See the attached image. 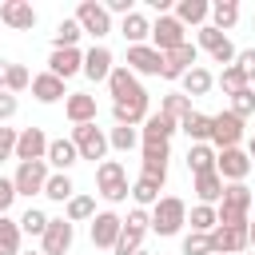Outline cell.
<instances>
[{"mask_svg":"<svg viewBox=\"0 0 255 255\" xmlns=\"http://www.w3.org/2000/svg\"><path fill=\"white\" fill-rule=\"evenodd\" d=\"M108 88H112V116H116V124L135 128V124H143V120L151 116V112H147V92H143L139 76H135L128 64H120V68L108 76Z\"/></svg>","mask_w":255,"mask_h":255,"instance_id":"cell-1","label":"cell"},{"mask_svg":"<svg viewBox=\"0 0 255 255\" xmlns=\"http://www.w3.org/2000/svg\"><path fill=\"white\" fill-rule=\"evenodd\" d=\"M187 223V203L179 195H163L155 207H151V231L155 235H179Z\"/></svg>","mask_w":255,"mask_h":255,"instance_id":"cell-2","label":"cell"},{"mask_svg":"<svg viewBox=\"0 0 255 255\" xmlns=\"http://www.w3.org/2000/svg\"><path fill=\"white\" fill-rule=\"evenodd\" d=\"M96 187H100V195H104L108 203H124V199L131 195V187H128V171H124L120 159H104V163L96 167Z\"/></svg>","mask_w":255,"mask_h":255,"instance_id":"cell-3","label":"cell"},{"mask_svg":"<svg viewBox=\"0 0 255 255\" xmlns=\"http://www.w3.org/2000/svg\"><path fill=\"white\" fill-rule=\"evenodd\" d=\"M147 231H151L147 207H131L128 219H124V231H120V243H116L112 255H135V251H143V235H147Z\"/></svg>","mask_w":255,"mask_h":255,"instance_id":"cell-4","label":"cell"},{"mask_svg":"<svg viewBox=\"0 0 255 255\" xmlns=\"http://www.w3.org/2000/svg\"><path fill=\"white\" fill-rule=\"evenodd\" d=\"M72 143H76V151H80V159H100L104 163V155H108V131H100L96 124H76L72 128Z\"/></svg>","mask_w":255,"mask_h":255,"instance_id":"cell-5","label":"cell"},{"mask_svg":"<svg viewBox=\"0 0 255 255\" xmlns=\"http://www.w3.org/2000/svg\"><path fill=\"white\" fill-rule=\"evenodd\" d=\"M239 139H243V120H239L231 108L219 112V116H211V147H215V151L239 147Z\"/></svg>","mask_w":255,"mask_h":255,"instance_id":"cell-6","label":"cell"},{"mask_svg":"<svg viewBox=\"0 0 255 255\" xmlns=\"http://www.w3.org/2000/svg\"><path fill=\"white\" fill-rule=\"evenodd\" d=\"M211 243H215V255H243V251H251L247 223H219L211 231Z\"/></svg>","mask_w":255,"mask_h":255,"instance_id":"cell-7","label":"cell"},{"mask_svg":"<svg viewBox=\"0 0 255 255\" xmlns=\"http://www.w3.org/2000/svg\"><path fill=\"white\" fill-rule=\"evenodd\" d=\"M179 44H187V28L175 20V12L159 16V20L151 24V48H159V52H175Z\"/></svg>","mask_w":255,"mask_h":255,"instance_id":"cell-8","label":"cell"},{"mask_svg":"<svg viewBox=\"0 0 255 255\" xmlns=\"http://www.w3.org/2000/svg\"><path fill=\"white\" fill-rule=\"evenodd\" d=\"M48 175H52V171H48V159L20 163V167H16V175H12V183H16V195H28V199H32L36 191L44 195V187H48Z\"/></svg>","mask_w":255,"mask_h":255,"instance_id":"cell-9","label":"cell"},{"mask_svg":"<svg viewBox=\"0 0 255 255\" xmlns=\"http://www.w3.org/2000/svg\"><path fill=\"white\" fill-rule=\"evenodd\" d=\"M76 20H80V28H84L92 40H100V36H108V32H112V12H108L104 4H96V0H80Z\"/></svg>","mask_w":255,"mask_h":255,"instance_id":"cell-10","label":"cell"},{"mask_svg":"<svg viewBox=\"0 0 255 255\" xmlns=\"http://www.w3.org/2000/svg\"><path fill=\"white\" fill-rule=\"evenodd\" d=\"M215 171L223 175V183H243L247 171H251V155L243 147H223L219 159H215Z\"/></svg>","mask_w":255,"mask_h":255,"instance_id":"cell-11","label":"cell"},{"mask_svg":"<svg viewBox=\"0 0 255 255\" xmlns=\"http://www.w3.org/2000/svg\"><path fill=\"white\" fill-rule=\"evenodd\" d=\"M128 68L135 76H163V52L151 44H131L128 48Z\"/></svg>","mask_w":255,"mask_h":255,"instance_id":"cell-12","label":"cell"},{"mask_svg":"<svg viewBox=\"0 0 255 255\" xmlns=\"http://www.w3.org/2000/svg\"><path fill=\"white\" fill-rule=\"evenodd\" d=\"M120 231H124V219H120L116 211H96V219H92V243H96V247L116 251Z\"/></svg>","mask_w":255,"mask_h":255,"instance_id":"cell-13","label":"cell"},{"mask_svg":"<svg viewBox=\"0 0 255 255\" xmlns=\"http://www.w3.org/2000/svg\"><path fill=\"white\" fill-rule=\"evenodd\" d=\"M48 135H44V128H24L20 131V139H16V159L20 163H36V159H48Z\"/></svg>","mask_w":255,"mask_h":255,"instance_id":"cell-14","label":"cell"},{"mask_svg":"<svg viewBox=\"0 0 255 255\" xmlns=\"http://www.w3.org/2000/svg\"><path fill=\"white\" fill-rule=\"evenodd\" d=\"M195 56H199V48L187 40V44H179L175 52H163V80H183L191 68H195Z\"/></svg>","mask_w":255,"mask_h":255,"instance_id":"cell-15","label":"cell"},{"mask_svg":"<svg viewBox=\"0 0 255 255\" xmlns=\"http://www.w3.org/2000/svg\"><path fill=\"white\" fill-rule=\"evenodd\" d=\"M72 235H76V231H72V223L60 215V219H52V223H48V231L40 235V251H44V255H68Z\"/></svg>","mask_w":255,"mask_h":255,"instance_id":"cell-16","label":"cell"},{"mask_svg":"<svg viewBox=\"0 0 255 255\" xmlns=\"http://www.w3.org/2000/svg\"><path fill=\"white\" fill-rule=\"evenodd\" d=\"M116 72V60H112V52L104 48V44H92L88 52H84V76L92 80V84H100V80H108Z\"/></svg>","mask_w":255,"mask_h":255,"instance_id":"cell-17","label":"cell"},{"mask_svg":"<svg viewBox=\"0 0 255 255\" xmlns=\"http://www.w3.org/2000/svg\"><path fill=\"white\" fill-rule=\"evenodd\" d=\"M0 20L16 32H32L36 28V8L28 0H8V4H0Z\"/></svg>","mask_w":255,"mask_h":255,"instance_id":"cell-18","label":"cell"},{"mask_svg":"<svg viewBox=\"0 0 255 255\" xmlns=\"http://www.w3.org/2000/svg\"><path fill=\"white\" fill-rule=\"evenodd\" d=\"M48 72L60 76V80L84 72V52H80V48H52V56H48Z\"/></svg>","mask_w":255,"mask_h":255,"instance_id":"cell-19","label":"cell"},{"mask_svg":"<svg viewBox=\"0 0 255 255\" xmlns=\"http://www.w3.org/2000/svg\"><path fill=\"white\" fill-rule=\"evenodd\" d=\"M64 112H68L72 128H76V124H96V96H88V92H68Z\"/></svg>","mask_w":255,"mask_h":255,"instance_id":"cell-20","label":"cell"},{"mask_svg":"<svg viewBox=\"0 0 255 255\" xmlns=\"http://www.w3.org/2000/svg\"><path fill=\"white\" fill-rule=\"evenodd\" d=\"M143 175L167 179V139H147L143 143Z\"/></svg>","mask_w":255,"mask_h":255,"instance_id":"cell-21","label":"cell"},{"mask_svg":"<svg viewBox=\"0 0 255 255\" xmlns=\"http://www.w3.org/2000/svg\"><path fill=\"white\" fill-rule=\"evenodd\" d=\"M32 96H36L40 104L68 100V92H64V80H60V76H52V72H40V76H32Z\"/></svg>","mask_w":255,"mask_h":255,"instance_id":"cell-22","label":"cell"},{"mask_svg":"<svg viewBox=\"0 0 255 255\" xmlns=\"http://www.w3.org/2000/svg\"><path fill=\"white\" fill-rule=\"evenodd\" d=\"M215 159H219V151H215L211 143H191V147H187V171H191V175L215 171Z\"/></svg>","mask_w":255,"mask_h":255,"instance_id":"cell-23","label":"cell"},{"mask_svg":"<svg viewBox=\"0 0 255 255\" xmlns=\"http://www.w3.org/2000/svg\"><path fill=\"white\" fill-rule=\"evenodd\" d=\"M207 16H211V4H207V0H179V4H175V20H179L183 28H187V24L203 28Z\"/></svg>","mask_w":255,"mask_h":255,"instance_id":"cell-24","label":"cell"},{"mask_svg":"<svg viewBox=\"0 0 255 255\" xmlns=\"http://www.w3.org/2000/svg\"><path fill=\"white\" fill-rule=\"evenodd\" d=\"M171 131H179V124H175V120H167L163 112H151V116L143 120L139 143H147V139H171Z\"/></svg>","mask_w":255,"mask_h":255,"instance_id":"cell-25","label":"cell"},{"mask_svg":"<svg viewBox=\"0 0 255 255\" xmlns=\"http://www.w3.org/2000/svg\"><path fill=\"white\" fill-rule=\"evenodd\" d=\"M76 159H80V151H76L72 135H68V139H52V143H48V167H56V171H68Z\"/></svg>","mask_w":255,"mask_h":255,"instance_id":"cell-26","label":"cell"},{"mask_svg":"<svg viewBox=\"0 0 255 255\" xmlns=\"http://www.w3.org/2000/svg\"><path fill=\"white\" fill-rule=\"evenodd\" d=\"M179 131H187V139H191V143H211V116L191 112V116H183V120H179Z\"/></svg>","mask_w":255,"mask_h":255,"instance_id":"cell-27","label":"cell"},{"mask_svg":"<svg viewBox=\"0 0 255 255\" xmlns=\"http://www.w3.org/2000/svg\"><path fill=\"white\" fill-rule=\"evenodd\" d=\"M120 32H124V40H128V48H131V44H143V40L151 36V20H147L143 12H131V16H124V24H120Z\"/></svg>","mask_w":255,"mask_h":255,"instance_id":"cell-28","label":"cell"},{"mask_svg":"<svg viewBox=\"0 0 255 255\" xmlns=\"http://www.w3.org/2000/svg\"><path fill=\"white\" fill-rule=\"evenodd\" d=\"M223 175L219 171H207V175H195V195H199V203H219L223 199Z\"/></svg>","mask_w":255,"mask_h":255,"instance_id":"cell-29","label":"cell"},{"mask_svg":"<svg viewBox=\"0 0 255 255\" xmlns=\"http://www.w3.org/2000/svg\"><path fill=\"white\" fill-rule=\"evenodd\" d=\"M215 88V76L203 68V64H195L187 76H183V96H207Z\"/></svg>","mask_w":255,"mask_h":255,"instance_id":"cell-30","label":"cell"},{"mask_svg":"<svg viewBox=\"0 0 255 255\" xmlns=\"http://www.w3.org/2000/svg\"><path fill=\"white\" fill-rule=\"evenodd\" d=\"M159 187H163V179H151V175H139V179L131 183V199H135L139 207H147V203L155 207V203L163 199V195H159Z\"/></svg>","mask_w":255,"mask_h":255,"instance_id":"cell-31","label":"cell"},{"mask_svg":"<svg viewBox=\"0 0 255 255\" xmlns=\"http://www.w3.org/2000/svg\"><path fill=\"white\" fill-rule=\"evenodd\" d=\"M187 223H191V231L211 235V231L219 227V215H215V207H211V203H195V207L187 211Z\"/></svg>","mask_w":255,"mask_h":255,"instance_id":"cell-32","label":"cell"},{"mask_svg":"<svg viewBox=\"0 0 255 255\" xmlns=\"http://www.w3.org/2000/svg\"><path fill=\"white\" fill-rule=\"evenodd\" d=\"M20 219L0 215V255H20Z\"/></svg>","mask_w":255,"mask_h":255,"instance_id":"cell-33","label":"cell"},{"mask_svg":"<svg viewBox=\"0 0 255 255\" xmlns=\"http://www.w3.org/2000/svg\"><path fill=\"white\" fill-rule=\"evenodd\" d=\"M159 112H163L167 120H175V124H179V120H183V116H191L195 108H191V96H183V92H167V96H163V104H159Z\"/></svg>","mask_w":255,"mask_h":255,"instance_id":"cell-34","label":"cell"},{"mask_svg":"<svg viewBox=\"0 0 255 255\" xmlns=\"http://www.w3.org/2000/svg\"><path fill=\"white\" fill-rule=\"evenodd\" d=\"M235 20H239V4H235V0H215V4H211V24H215L219 32L235 28Z\"/></svg>","mask_w":255,"mask_h":255,"instance_id":"cell-35","label":"cell"},{"mask_svg":"<svg viewBox=\"0 0 255 255\" xmlns=\"http://www.w3.org/2000/svg\"><path fill=\"white\" fill-rule=\"evenodd\" d=\"M219 203H227V207H239V211H251V203H255V191H251L247 183H227Z\"/></svg>","mask_w":255,"mask_h":255,"instance_id":"cell-36","label":"cell"},{"mask_svg":"<svg viewBox=\"0 0 255 255\" xmlns=\"http://www.w3.org/2000/svg\"><path fill=\"white\" fill-rule=\"evenodd\" d=\"M68 223H84V219H96V199L92 195H72L68 199V211H64Z\"/></svg>","mask_w":255,"mask_h":255,"instance_id":"cell-37","label":"cell"},{"mask_svg":"<svg viewBox=\"0 0 255 255\" xmlns=\"http://www.w3.org/2000/svg\"><path fill=\"white\" fill-rule=\"evenodd\" d=\"M44 195H48V199H56V203H68V199L76 195V187H72L68 171H56V175H48V187H44Z\"/></svg>","mask_w":255,"mask_h":255,"instance_id":"cell-38","label":"cell"},{"mask_svg":"<svg viewBox=\"0 0 255 255\" xmlns=\"http://www.w3.org/2000/svg\"><path fill=\"white\" fill-rule=\"evenodd\" d=\"M215 84H219V88H223L227 96H235V92H243V88H251V80H247V76H243V72H239L235 64H231V68H223V72L215 76Z\"/></svg>","mask_w":255,"mask_h":255,"instance_id":"cell-39","label":"cell"},{"mask_svg":"<svg viewBox=\"0 0 255 255\" xmlns=\"http://www.w3.org/2000/svg\"><path fill=\"white\" fill-rule=\"evenodd\" d=\"M80 36H84V28H80V20H76V16L56 24V48H76V40H80Z\"/></svg>","mask_w":255,"mask_h":255,"instance_id":"cell-40","label":"cell"},{"mask_svg":"<svg viewBox=\"0 0 255 255\" xmlns=\"http://www.w3.org/2000/svg\"><path fill=\"white\" fill-rule=\"evenodd\" d=\"M108 143H112L116 151H131V147L139 143V131H135V128H124V124H116V128L108 131Z\"/></svg>","mask_w":255,"mask_h":255,"instance_id":"cell-41","label":"cell"},{"mask_svg":"<svg viewBox=\"0 0 255 255\" xmlns=\"http://www.w3.org/2000/svg\"><path fill=\"white\" fill-rule=\"evenodd\" d=\"M48 223H52V219H48L40 207H28V211L20 215V231H24V235H44V231H48Z\"/></svg>","mask_w":255,"mask_h":255,"instance_id":"cell-42","label":"cell"},{"mask_svg":"<svg viewBox=\"0 0 255 255\" xmlns=\"http://www.w3.org/2000/svg\"><path fill=\"white\" fill-rule=\"evenodd\" d=\"M183 255H215V243H211V235H203V231H191V235H183Z\"/></svg>","mask_w":255,"mask_h":255,"instance_id":"cell-43","label":"cell"},{"mask_svg":"<svg viewBox=\"0 0 255 255\" xmlns=\"http://www.w3.org/2000/svg\"><path fill=\"white\" fill-rule=\"evenodd\" d=\"M28 84H32L28 68H24V64H8V76H4V92H12V96H16V92H24Z\"/></svg>","mask_w":255,"mask_h":255,"instance_id":"cell-44","label":"cell"},{"mask_svg":"<svg viewBox=\"0 0 255 255\" xmlns=\"http://www.w3.org/2000/svg\"><path fill=\"white\" fill-rule=\"evenodd\" d=\"M231 112H235L239 120H247V116L255 112V88H243V92H235V96H231Z\"/></svg>","mask_w":255,"mask_h":255,"instance_id":"cell-45","label":"cell"},{"mask_svg":"<svg viewBox=\"0 0 255 255\" xmlns=\"http://www.w3.org/2000/svg\"><path fill=\"white\" fill-rule=\"evenodd\" d=\"M223 44H227V32H219L215 24H203V28H199V48L215 52V48H223Z\"/></svg>","mask_w":255,"mask_h":255,"instance_id":"cell-46","label":"cell"},{"mask_svg":"<svg viewBox=\"0 0 255 255\" xmlns=\"http://www.w3.org/2000/svg\"><path fill=\"white\" fill-rule=\"evenodd\" d=\"M16 139H20V131H16V128H4V124H0V159L16 155Z\"/></svg>","mask_w":255,"mask_h":255,"instance_id":"cell-47","label":"cell"},{"mask_svg":"<svg viewBox=\"0 0 255 255\" xmlns=\"http://www.w3.org/2000/svg\"><path fill=\"white\" fill-rule=\"evenodd\" d=\"M215 215H219V223H251V219H247V211L227 207V203H219V207H215Z\"/></svg>","mask_w":255,"mask_h":255,"instance_id":"cell-48","label":"cell"},{"mask_svg":"<svg viewBox=\"0 0 255 255\" xmlns=\"http://www.w3.org/2000/svg\"><path fill=\"white\" fill-rule=\"evenodd\" d=\"M16 203V183L0 175V215H8V207Z\"/></svg>","mask_w":255,"mask_h":255,"instance_id":"cell-49","label":"cell"},{"mask_svg":"<svg viewBox=\"0 0 255 255\" xmlns=\"http://www.w3.org/2000/svg\"><path fill=\"white\" fill-rule=\"evenodd\" d=\"M235 68L247 76V80H255V48H247V52H239L235 56Z\"/></svg>","mask_w":255,"mask_h":255,"instance_id":"cell-50","label":"cell"},{"mask_svg":"<svg viewBox=\"0 0 255 255\" xmlns=\"http://www.w3.org/2000/svg\"><path fill=\"white\" fill-rule=\"evenodd\" d=\"M16 108H20V104H16V96H12V92H0V124H4V120H12V116H16Z\"/></svg>","mask_w":255,"mask_h":255,"instance_id":"cell-51","label":"cell"},{"mask_svg":"<svg viewBox=\"0 0 255 255\" xmlns=\"http://www.w3.org/2000/svg\"><path fill=\"white\" fill-rule=\"evenodd\" d=\"M104 8H108L112 16H131V12H135V8H131V0H108Z\"/></svg>","mask_w":255,"mask_h":255,"instance_id":"cell-52","label":"cell"},{"mask_svg":"<svg viewBox=\"0 0 255 255\" xmlns=\"http://www.w3.org/2000/svg\"><path fill=\"white\" fill-rule=\"evenodd\" d=\"M4 76H8V60H0V92H4Z\"/></svg>","mask_w":255,"mask_h":255,"instance_id":"cell-53","label":"cell"},{"mask_svg":"<svg viewBox=\"0 0 255 255\" xmlns=\"http://www.w3.org/2000/svg\"><path fill=\"white\" fill-rule=\"evenodd\" d=\"M247 239H251V251H255V219L247 223Z\"/></svg>","mask_w":255,"mask_h":255,"instance_id":"cell-54","label":"cell"},{"mask_svg":"<svg viewBox=\"0 0 255 255\" xmlns=\"http://www.w3.org/2000/svg\"><path fill=\"white\" fill-rule=\"evenodd\" d=\"M247 155H251V163H255V135L247 139Z\"/></svg>","mask_w":255,"mask_h":255,"instance_id":"cell-55","label":"cell"},{"mask_svg":"<svg viewBox=\"0 0 255 255\" xmlns=\"http://www.w3.org/2000/svg\"><path fill=\"white\" fill-rule=\"evenodd\" d=\"M20 255H44V251H20Z\"/></svg>","mask_w":255,"mask_h":255,"instance_id":"cell-56","label":"cell"},{"mask_svg":"<svg viewBox=\"0 0 255 255\" xmlns=\"http://www.w3.org/2000/svg\"><path fill=\"white\" fill-rule=\"evenodd\" d=\"M243 255H255V251H243Z\"/></svg>","mask_w":255,"mask_h":255,"instance_id":"cell-57","label":"cell"},{"mask_svg":"<svg viewBox=\"0 0 255 255\" xmlns=\"http://www.w3.org/2000/svg\"><path fill=\"white\" fill-rule=\"evenodd\" d=\"M135 255H147V251H135Z\"/></svg>","mask_w":255,"mask_h":255,"instance_id":"cell-58","label":"cell"}]
</instances>
